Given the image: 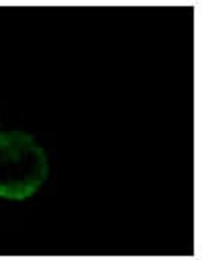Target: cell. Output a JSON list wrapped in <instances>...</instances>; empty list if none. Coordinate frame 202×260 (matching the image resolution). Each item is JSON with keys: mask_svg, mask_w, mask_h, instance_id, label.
Returning <instances> with one entry per match:
<instances>
[{"mask_svg": "<svg viewBox=\"0 0 202 260\" xmlns=\"http://www.w3.org/2000/svg\"><path fill=\"white\" fill-rule=\"evenodd\" d=\"M47 176V158L35 140L21 132L0 134V197L27 199Z\"/></svg>", "mask_w": 202, "mask_h": 260, "instance_id": "1", "label": "cell"}]
</instances>
